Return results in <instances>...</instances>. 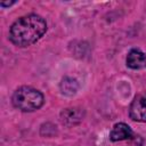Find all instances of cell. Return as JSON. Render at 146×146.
Instances as JSON below:
<instances>
[{
    "instance_id": "6da1fadb",
    "label": "cell",
    "mask_w": 146,
    "mask_h": 146,
    "mask_svg": "<svg viewBox=\"0 0 146 146\" xmlns=\"http://www.w3.org/2000/svg\"><path fill=\"white\" fill-rule=\"evenodd\" d=\"M47 31L44 18L29 14L16 19L9 29V40L17 47H27L40 40Z\"/></svg>"
},
{
    "instance_id": "7a4b0ae2",
    "label": "cell",
    "mask_w": 146,
    "mask_h": 146,
    "mask_svg": "<svg viewBox=\"0 0 146 146\" xmlns=\"http://www.w3.org/2000/svg\"><path fill=\"white\" fill-rule=\"evenodd\" d=\"M11 103L17 110L22 112H34L43 105L44 97L38 89L23 86L14 91L11 96Z\"/></svg>"
},
{
    "instance_id": "3957f363",
    "label": "cell",
    "mask_w": 146,
    "mask_h": 146,
    "mask_svg": "<svg viewBox=\"0 0 146 146\" xmlns=\"http://www.w3.org/2000/svg\"><path fill=\"white\" fill-rule=\"evenodd\" d=\"M129 115L133 121L146 123V92L137 95L129 107Z\"/></svg>"
},
{
    "instance_id": "277c9868",
    "label": "cell",
    "mask_w": 146,
    "mask_h": 146,
    "mask_svg": "<svg viewBox=\"0 0 146 146\" xmlns=\"http://www.w3.org/2000/svg\"><path fill=\"white\" fill-rule=\"evenodd\" d=\"M132 136H133V132H132L131 128L123 122L114 124V127L112 128V130L110 132V139L112 141L127 140V139L132 138Z\"/></svg>"
},
{
    "instance_id": "5b68a950",
    "label": "cell",
    "mask_w": 146,
    "mask_h": 146,
    "mask_svg": "<svg viewBox=\"0 0 146 146\" xmlns=\"http://www.w3.org/2000/svg\"><path fill=\"white\" fill-rule=\"evenodd\" d=\"M127 66L132 70H139L146 66V54L139 49H131L125 59Z\"/></svg>"
},
{
    "instance_id": "8992f818",
    "label": "cell",
    "mask_w": 146,
    "mask_h": 146,
    "mask_svg": "<svg viewBox=\"0 0 146 146\" xmlns=\"http://www.w3.org/2000/svg\"><path fill=\"white\" fill-rule=\"evenodd\" d=\"M63 123L66 124H75L82 120V112L80 108H66L60 114Z\"/></svg>"
},
{
    "instance_id": "52a82bcc",
    "label": "cell",
    "mask_w": 146,
    "mask_h": 146,
    "mask_svg": "<svg viewBox=\"0 0 146 146\" xmlns=\"http://www.w3.org/2000/svg\"><path fill=\"white\" fill-rule=\"evenodd\" d=\"M73 86H76V81L75 80L70 79V82H67V78L63 79L62 84H60L62 90H63V94H68V91H70V95L74 94L75 90H76V88H73Z\"/></svg>"
},
{
    "instance_id": "ba28073f",
    "label": "cell",
    "mask_w": 146,
    "mask_h": 146,
    "mask_svg": "<svg viewBox=\"0 0 146 146\" xmlns=\"http://www.w3.org/2000/svg\"><path fill=\"white\" fill-rule=\"evenodd\" d=\"M14 3H15V1H10V2H1L0 6H1V7H9V6L14 5Z\"/></svg>"
}]
</instances>
